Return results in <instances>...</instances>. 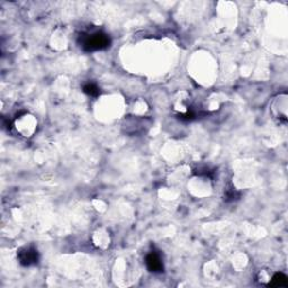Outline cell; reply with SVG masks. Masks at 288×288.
Here are the masks:
<instances>
[{"instance_id":"cell-4","label":"cell","mask_w":288,"mask_h":288,"mask_svg":"<svg viewBox=\"0 0 288 288\" xmlns=\"http://www.w3.org/2000/svg\"><path fill=\"white\" fill-rule=\"evenodd\" d=\"M287 277L283 273H276L275 276L272 277L271 282L269 283V286H275V287H282V286H287Z\"/></svg>"},{"instance_id":"cell-5","label":"cell","mask_w":288,"mask_h":288,"mask_svg":"<svg viewBox=\"0 0 288 288\" xmlns=\"http://www.w3.org/2000/svg\"><path fill=\"white\" fill-rule=\"evenodd\" d=\"M83 90L85 94H87L88 96H90V97H97L99 95V88L97 87V85L94 84V83H88L84 86Z\"/></svg>"},{"instance_id":"cell-1","label":"cell","mask_w":288,"mask_h":288,"mask_svg":"<svg viewBox=\"0 0 288 288\" xmlns=\"http://www.w3.org/2000/svg\"><path fill=\"white\" fill-rule=\"evenodd\" d=\"M79 44L86 52L102 51L111 45V38L104 32L96 31L80 35Z\"/></svg>"},{"instance_id":"cell-2","label":"cell","mask_w":288,"mask_h":288,"mask_svg":"<svg viewBox=\"0 0 288 288\" xmlns=\"http://www.w3.org/2000/svg\"><path fill=\"white\" fill-rule=\"evenodd\" d=\"M17 259L23 266L36 265L38 262V252L34 247H24L17 252Z\"/></svg>"},{"instance_id":"cell-3","label":"cell","mask_w":288,"mask_h":288,"mask_svg":"<svg viewBox=\"0 0 288 288\" xmlns=\"http://www.w3.org/2000/svg\"><path fill=\"white\" fill-rule=\"evenodd\" d=\"M145 264L151 272L159 273L163 271V264L161 257L156 252H150L145 258Z\"/></svg>"}]
</instances>
